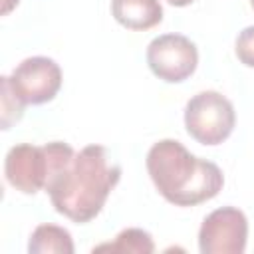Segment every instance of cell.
I'll use <instances>...</instances> for the list:
<instances>
[{
  "mask_svg": "<svg viewBox=\"0 0 254 254\" xmlns=\"http://www.w3.org/2000/svg\"><path fill=\"white\" fill-rule=\"evenodd\" d=\"M73 155V147L64 141L46 145L20 143L6 153L4 177L8 185L22 194H36L48 189L54 177L71 163Z\"/></svg>",
  "mask_w": 254,
  "mask_h": 254,
  "instance_id": "3957f363",
  "label": "cell"
},
{
  "mask_svg": "<svg viewBox=\"0 0 254 254\" xmlns=\"http://www.w3.org/2000/svg\"><path fill=\"white\" fill-rule=\"evenodd\" d=\"M248 240V218L236 206H220L204 216L198 228L202 254H242Z\"/></svg>",
  "mask_w": 254,
  "mask_h": 254,
  "instance_id": "52a82bcc",
  "label": "cell"
},
{
  "mask_svg": "<svg viewBox=\"0 0 254 254\" xmlns=\"http://www.w3.org/2000/svg\"><path fill=\"white\" fill-rule=\"evenodd\" d=\"M133 252V254H151L155 252L153 236L143 228H125L121 230L113 242H105L93 248V252Z\"/></svg>",
  "mask_w": 254,
  "mask_h": 254,
  "instance_id": "30bf717a",
  "label": "cell"
},
{
  "mask_svg": "<svg viewBox=\"0 0 254 254\" xmlns=\"http://www.w3.org/2000/svg\"><path fill=\"white\" fill-rule=\"evenodd\" d=\"M111 16L127 30L145 32L163 22L159 0H111Z\"/></svg>",
  "mask_w": 254,
  "mask_h": 254,
  "instance_id": "ba28073f",
  "label": "cell"
},
{
  "mask_svg": "<svg viewBox=\"0 0 254 254\" xmlns=\"http://www.w3.org/2000/svg\"><path fill=\"white\" fill-rule=\"evenodd\" d=\"M171 6H175V8H185V6H189V4H192L194 0H167Z\"/></svg>",
  "mask_w": 254,
  "mask_h": 254,
  "instance_id": "5bb4252c",
  "label": "cell"
},
{
  "mask_svg": "<svg viewBox=\"0 0 254 254\" xmlns=\"http://www.w3.org/2000/svg\"><path fill=\"white\" fill-rule=\"evenodd\" d=\"M8 81L24 105H42L58 95L64 75L56 60L48 56H32L12 69Z\"/></svg>",
  "mask_w": 254,
  "mask_h": 254,
  "instance_id": "8992f818",
  "label": "cell"
},
{
  "mask_svg": "<svg viewBox=\"0 0 254 254\" xmlns=\"http://www.w3.org/2000/svg\"><path fill=\"white\" fill-rule=\"evenodd\" d=\"M236 125V111L232 101L220 91L206 89L192 95L185 105L187 133L200 145L224 143Z\"/></svg>",
  "mask_w": 254,
  "mask_h": 254,
  "instance_id": "277c9868",
  "label": "cell"
},
{
  "mask_svg": "<svg viewBox=\"0 0 254 254\" xmlns=\"http://www.w3.org/2000/svg\"><path fill=\"white\" fill-rule=\"evenodd\" d=\"M234 54L246 67H254V26H246L238 32L234 42Z\"/></svg>",
  "mask_w": 254,
  "mask_h": 254,
  "instance_id": "7c38bea8",
  "label": "cell"
},
{
  "mask_svg": "<svg viewBox=\"0 0 254 254\" xmlns=\"http://www.w3.org/2000/svg\"><path fill=\"white\" fill-rule=\"evenodd\" d=\"M147 65L155 77L167 83H181L189 79L198 65L196 44L183 34H161L147 46Z\"/></svg>",
  "mask_w": 254,
  "mask_h": 254,
  "instance_id": "5b68a950",
  "label": "cell"
},
{
  "mask_svg": "<svg viewBox=\"0 0 254 254\" xmlns=\"http://www.w3.org/2000/svg\"><path fill=\"white\" fill-rule=\"evenodd\" d=\"M145 165L159 194L175 206L202 204L214 198L224 187L220 167L192 155L177 139L153 143Z\"/></svg>",
  "mask_w": 254,
  "mask_h": 254,
  "instance_id": "7a4b0ae2",
  "label": "cell"
},
{
  "mask_svg": "<svg viewBox=\"0 0 254 254\" xmlns=\"http://www.w3.org/2000/svg\"><path fill=\"white\" fill-rule=\"evenodd\" d=\"M18 2H20V0H2V16L10 14V12L18 6Z\"/></svg>",
  "mask_w": 254,
  "mask_h": 254,
  "instance_id": "4fadbf2b",
  "label": "cell"
},
{
  "mask_svg": "<svg viewBox=\"0 0 254 254\" xmlns=\"http://www.w3.org/2000/svg\"><path fill=\"white\" fill-rule=\"evenodd\" d=\"M250 6H252V8H254V0H250Z\"/></svg>",
  "mask_w": 254,
  "mask_h": 254,
  "instance_id": "9a60e30c",
  "label": "cell"
},
{
  "mask_svg": "<svg viewBox=\"0 0 254 254\" xmlns=\"http://www.w3.org/2000/svg\"><path fill=\"white\" fill-rule=\"evenodd\" d=\"M121 181V167L103 145H85L48 185L52 206L75 224L91 222Z\"/></svg>",
  "mask_w": 254,
  "mask_h": 254,
  "instance_id": "6da1fadb",
  "label": "cell"
},
{
  "mask_svg": "<svg viewBox=\"0 0 254 254\" xmlns=\"http://www.w3.org/2000/svg\"><path fill=\"white\" fill-rule=\"evenodd\" d=\"M30 254H73V238L69 230L58 224H40L32 230L28 240Z\"/></svg>",
  "mask_w": 254,
  "mask_h": 254,
  "instance_id": "9c48e42d",
  "label": "cell"
},
{
  "mask_svg": "<svg viewBox=\"0 0 254 254\" xmlns=\"http://www.w3.org/2000/svg\"><path fill=\"white\" fill-rule=\"evenodd\" d=\"M0 99H2V113H0V121H2V129H10L14 123H18L24 115V103L18 99V95L14 93V89L10 87L8 75L0 77Z\"/></svg>",
  "mask_w": 254,
  "mask_h": 254,
  "instance_id": "8fae6325",
  "label": "cell"
}]
</instances>
